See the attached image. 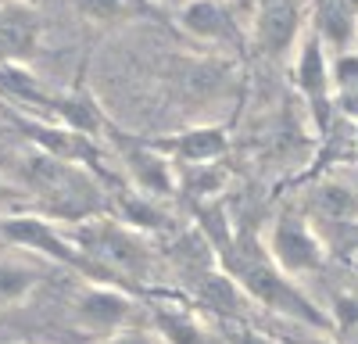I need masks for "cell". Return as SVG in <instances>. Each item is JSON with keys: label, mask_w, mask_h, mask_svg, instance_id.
I'll use <instances>...</instances> for the list:
<instances>
[{"label": "cell", "mask_w": 358, "mask_h": 344, "mask_svg": "<svg viewBox=\"0 0 358 344\" xmlns=\"http://www.w3.org/2000/svg\"><path fill=\"white\" fill-rule=\"evenodd\" d=\"M72 244L97 262L111 280H147L155 269V251L147 248L143 234L115 219H86L69 229Z\"/></svg>", "instance_id": "cell-1"}, {"label": "cell", "mask_w": 358, "mask_h": 344, "mask_svg": "<svg viewBox=\"0 0 358 344\" xmlns=\"http://www.w3.org/2000/svg\"><path fill=\"white\" fill-rule=\"evenodd\" d=\"M0 241L4 248H18V251H36L43 258H54V262H65L86 276L94 280H111L97 262H90V258L72 244V237L65 229H57L54 222L40 219V215H29V212H8L0 215Z\"/></svg>", "instance_id": "cell-2"}, {"label": "cell", "mask_w": 358, "mask_h": 344, "mask_svg": "<svg viewBox=\"0 0 358 344\" xmlns=\"http://www.w3.org/2000/svg\"><path fill=\"white\" fill-rule=\"evenodd\" d=\"M236 283L244 287V294L265 308H273L280 315H290V320H301V323H315L326 327L322 312L301 294V287H294L287 280V273L273 262V258H248L236 273Z\"/></svg>", "instance_id": "cell-3"}, {"label": "cell", "mask_w": 358, "mask_h": 344, "mask_svg": "<svg viewBox=\"0 0 358 344\" xmlns=\"http://www.w3.org/2000/svg\"><path fill=\"white\" fill-rule=\"evenodd\" d=\"M268 258H273L287 276L315 273L322 266V244L301 219L283 215L273 226V237H268Z\"/></svg>", "instance_id": "cell-4"}, {"label": "cell", "mask_w": 358, "mask_h": 344, "mask_svg": "<svg viewBox=\"0 0 358 344\" xmlns=\"http://www.w3.org/2000/svg\"><path fill=\"white\" fill-rule=\"evenodd\" d=\"M129 315H133V298H126L122 291H115V287L94 283L76 301V323L86 334H94V337L118 334V330L129 323Z\"/></svg>", "instance_id": "cell-5"}, {"label": "cell", "mask_w": 358, "mask_h": 344, "mask_svg": "<svg viewBox=\"0 0 358 344\" xmlns=\"http://www.w3.org/2000/svg\"><path fill=\"white\" fill-rule=\"evenodd\" d=\"M11 126H18V133L33 143L40 155H50L57 162H69V165H90L94 162V143H90L86 133H76L69 126H43L33 119H22V115H11Z\"/></svg>", "instance_id": "cell-6"}, {"label": "cell", "mask_w": 358, "mask_h": 344, "mask_svg": "<svg viewBox=\"0 0 358 344\" xmlns=\"http://www.w3.org/2000/svg\"><path fill=\"white\" fill-rule=\"evenodd\" d=\"M40 15L29 0H4L0 4V65H18L36 50Z\"/></svg>", "instance_id": "cell-7"}, {"label": "cell", "mask_w": 358, "mask_h": 344, "mask_svg": "<svg viewBox=\"0 0 358 344\" xmlns=\"http://www.w3.org/2000/svg\"><path fill=\"white\" fill-rule=\"evenodd\" d=\"M122 151V162L129 169V176L136 183L140 194L147 197H169L176 190V172L169 165V158L158 151V143H136V140H122L118 143Z\"/></svg>", "instance_id": "cell-8"}, {"label": "cell", "mask_w": 358, "mask_h": 344, "mask_svg": "<svg viewBox=\"0 0 358 344\" xmlns=\"http://www.w3.org/2000/svg\"><path fill=\"white\" fill-rule=\"evenodd\" d=\"M301 36V11L294 0H262L258 18H255V40L265 54L283 57L294 50Z\"/></svg>", "instance_id": "cell-9"}, {"label": "cell", "mask_w": 358, "mask_h": 344, "mask_svg": "<svg viewBox=\"0 0 358 344\" xmlns=\"http://www.w3.org/2000/svg\"><path fill=\"white\" fill-rule=\"evenodd\" d=\"M294 79L301 86V94L312 101V108L326 111V101H330V90H334V79H330V57H326V47L322 40L312 33L297 43V62H294Z\"/></svg>", "instance_id": "cell-10"}, {"label": "cell", "mask_w": 358, "mask_h": 344, "mask_svg": "<svg viewBox=\"0 0 358 344\" xmlns=\"http://www.w3.org/2000/svg\"><path fill=\"white\" fill-rule=\"evenodd\" d=\"M183 29L197 40H208V43H236L241 40V25L233 18V8L229 0H190L179 15Z\"/></svg>", "instance_id": "cell-11"}, {"label": "cell", "mask_w": 358, "mask_h": 344, "mask_svg": "<svg viewBox=\"0 0 358 344\" xmlns=\"http://www.w3.org/2000/svg\"><path fill=\"white\" fill-rule=\"evenodd\" d=\"M165 148L179 155L187 165H208L226 155V133L215 126H197V129H187V133L165 140Z\"/></svg>", "instance_id": "cell-12"}, {"label": "cell", "mask_w": 358, "mask_h": 344, "mask_svg": "<svg viewBox=\"0 0 358 344\" xmlns=\"http://www.w3.org/2000/svg\"><path fill=\"white\" fill-rule=\"evenodd\" d=\"M197 294H201V301H204L208 308L219 312V315H241L244 305H248L244 287L236 283L233 276L215 273V269H204V273L197 276Z\"/></svg>", "instance_id": "cell-13"}, {"label": "cell", "mask_w": 358, "mask_h": 344, "mask_svg": "<svg viewBox=\"0 0 358 344\" xmlns=\"http://www.w3.org/2000/svg\"><path fill=\"white\" fill-rule=\"evenodd\" d=\"M151 312H155V330L165 344H208V334L194 312L176 305H155Z\"/></svg>", "instance_id": "cell-14"}, {"label": "cell", "mask_w": 358, "mask_h": 344, "mask_svg": "<svg viewBox=\"0 0 358 344\" xmlns=\"http://www.w3.org/2000/svg\"><path fill=\"white\" fill-rule=\"evenodd\" d=\"M40 273L22 262H0V305H22L36 291Z\"/></svg>", "instance_id": "cell-15"}, {"label": "cell", "mask_w": 358, "mask_h": 344, "mask_svg": "<svg viewBox=\"0 0 358 344\" xmlns=\"http://www.w3.org/2000/svg\"><path fill=\"white\" fill-rule=\"evenodd\" d=\"M118 212H122V222L147 234V229H162L169 222V215L158 208V197H147V194H133L118 201Z\"/></svg>", "instance_id": "cell-16"}, {"label": "cell", "mask_w": 358, "mask_h": 344, "mask_svg": "<svg viewBox=\"0 0 358 344\" xmlns=\"http://www.w3.org/2000/svg\"><path fill=\"white\" fill-rule=\"evenodd\" d=\"M222 183H226V172L215 169L212 162H208V165H190L187 180H183V187H187L194 197H212L215 190H222Z\"/></svg>", "instance_id": "cell-17"}, {"label": "cell", "mask_w": 358, "mask_h": 344, "mask_svg": "<svg viewBox=\"0 0 358 344\" xmlns=\"http://www.w3.org/2000/svg\"><path fill=\"white\" fill-rule=\"evenodd\" d=\"M104 344H165L158 334H147V330H133V327H122L118 334L104 337Z\"/></svg>", "instance_id": "cell-18"}, {"label": "cell", "mask_w": 358, "mask_h": 344, "mask_svg": "<svg viewBox=\"0 0 358 344\" xmlns=\"http://www.w3.org/2000/svg\"><path fill=\"white\" fill-rule=\"evenodd\" d=\"M226 344H276V341L265 337V334H258V330L236 327V330H226Z\"/></svg>", "instance_id": "cell-19"}, {"label": "cell", "mask_w": 358, "mask_h": 344, "mask_svg": "<svg viewBox=\"0 0 358 344\" xmlns=\"http://www.w3.org/2000/svg\"><path fill=\"white\" fill-rule=\"evenodd\" d=\"M337 108L348 115V119H358V83L344 86V90H337Z\"/></svg>", "instance_id": "cell-20"}, {"label": "cell", "mask_w": 358, "mask_h": 344, "mask_svg": "<svg viewBox=\"0 0 358 344\" xmlns=\"http://www.w3.org/2000/svg\"><path fill=\"white\" fill-rule=\"evenodd\" d=\"M18 197H22V194H18L15 187H8L4 180H0V205H8V201H18Z\"/></svg>", "instance_id": "cell-21"}, {"label": "cell", "mask_w": 358, "mask_h": 344, "mask_svg": "<svg viewBox=\"0 0 358 344\" xmlns=\"http://www.w3.org/2000/svg\"><path fill=\"white\" fill-rule=\"evenodd\" d=\"M297 344H326V341H297Z\"/></svg>", "instance_id": "cell-22"}, {"label": "cell", "mask_w": 358, "mask_h": 344, "mask_svg": "<svg viewBox=\"0 0 358 344\" xmlns=\"http://www.w3.org/2000/svg\"><path fill=\"white\" fill-rule=\"evenodd\" d=\"M162 4H169V0H162Z\"/></svg>", "instance_id": "cell-23"}, {"label": "cell", "mask_w": 358, "mask_h": 344, "mask_svg": "<svg viewBox=\"0 0 358 344\" xmlns=\"http://www.w3.org/2000/svg\"><path fill=\"white\" fill-rule=\"evenodd\" d=\"M0 248H4V241H0Z\"/></svg>", "instance_id": "cell-24"}]
</instances>
